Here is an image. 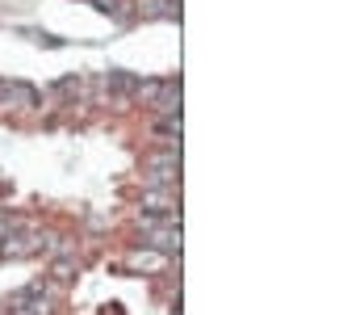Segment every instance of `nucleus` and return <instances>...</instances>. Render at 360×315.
<instances>
[{
    "label": "nucleus",
    "instance_id": "obj_1",
    "mask_svg": "<svg viewBox=\"0 0 360 315\" xmlns=\"http://www.w3.org/2000/svg\"><path fill=\"white\" fill-rule=\"evenodd\" d=\"M8 315H51V290L42 282H30L8 299Z\"/></svg>",
    "mask_w": 360,
    "mask_h": 315
},
{
    "label": "nucleus",
    "instance_id": "obj_2",
    "mask_svg": "<svg viewBox=\"0 0 360 315\" xmlns=\"http://www.w3.org/2000/svg\"><path fill=\"white\" fill-rule=\"evenodd\" d=\"M143 244H151V248H160V252H180V223L147 227V240H143Z\"/></svg>",
    "mask_w": 360,
    "mask_h": 315
},
{
    "label": "nucleus",
    "instance_id": "obj_3",
    "mask_svg": "<svg viewBox=\"0 0 360 315\" xmlns=\"http://www.w3.org/2000/svg\"><path fill=\"white\" fill-rule=\"evenodd\" d=\"M101 85L113 89V93H139V89H143V80H139V76H126V72H109Z\"/></svg>",
    "mask_w": 360,
    "mask_h": 315
},
{
    "label": "nucleus",
    "instance_id": "obj_4",
    "mask_svg": "<svg viewBox=\"0 0 360 315\" xmlns=\"http://www.w3.org/2000/svg\"><path fill=\"white\" fill-rule=\"evenodd\" d=\"M147 17H176V4L172 0H139Z\"/></svg>",
    "mask_w": 360,
    "mask_h": 315
},
{
    "label": "nucleus",
    "instance_id": "obj_5",
    "mask_svg": "<svg viewBox=\"0 0 360 315\" xmlns=\"http://www.w3.org/2000/svg\"><path fill=\"white\" fill-rule=\"evenodd\" d=\"M68 278H72V261H59L55 265V282H68Z\"/></svg>",
    "mask_w": 360,
    "mask_h": 315
},
{
    "label": "nucleus",
    "instance_id": "obj_6",
    "mask_svg": "<svg viewBox=\"0 0 360 315\" xmlns=\"http://www.w3.org/2000/svg\"><path fill=\"white\" fill-rule=\"evenodd\" d=\"M4 89H8V85H4V80H0V101H4Z\"/></svg>",
    "mask_w": 360,
    "mask_h": 315
}]
</instances>
